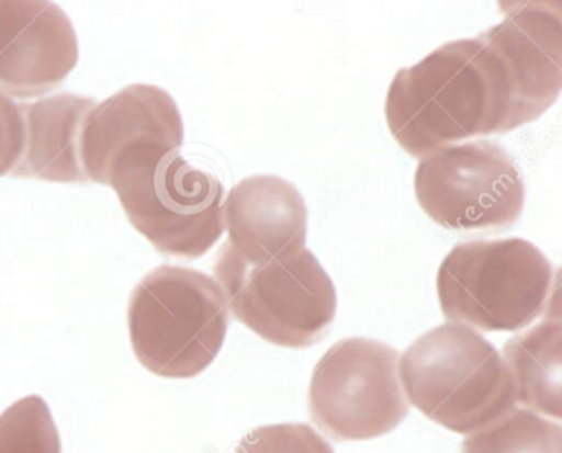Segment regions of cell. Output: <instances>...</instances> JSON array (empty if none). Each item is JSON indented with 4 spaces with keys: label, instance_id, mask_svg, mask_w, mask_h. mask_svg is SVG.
Wrapping results in <instances>:
<instances>
[{
    "label": "cell",
    "instance_id": "8992f818",
    "mask_svg": "<svg viewBox=\"0 0 562 453\" xmlns=\"http://www.w3.org/2000/svg\"><path fill=\"white\" fill-rule=\"evenodd\" d=\"M213 275L233 317L276 347H314L334 325L337 291L307 248L289 258L248 265L223 245Z\"/></svg>",
    "mask_w": 562,
    "mask_h": 453
},
{
    "label": "cell",
    "instance_id": "ac0fdd59",
    "mask_svg": "<svg viewBox=\"0 0 562 453\" xmlns=\"http://www.w3.org/2000/svg\"><path fill=\"white\" fill-rule=\"evenodd\" d=\"M25 146L21 104L0 94V177L14 172Z\"/></svg>",
    "mask_w": 562,
    "mask_h": 453
},
{
    "label": "cell",
    "instance_id": "3957f363",
    "mask_svg": "<svg viewBox=\"0 0 562 453\" xmlns=\"http://www.w3.org/2000/svg\"><path fill=\"white\" fill-rule=\"evenodd\" d=\"M397 371L407 403L452 432L470 435L516 407L502 353L463 325H439L417 338Z\"/></svg>",
    "mask_w": 562,
    "mask_h": 453
},
{
    "label": "cell",
    "instance_id": "8fae6325",
    "mask_svg": "<svg viewBox=\"0 0 562 453\" xmlns=\"http://www.w3.org/2000/svg\"><path fill=\"white\" fill-rule=\"evenodd\" d=\"M182 114L176 100L154 84H131L93 107L83 136L81 160L88 182L110 185L121 157L139 147L182 149Z\"/></svg>",
    "mask_w": 562,
    "mask_h": 453
},
{
    "label": "cell",
    "instance_id": "7c38bea8",
    "mask_svg": "<svg viewBox=\"0 0 562 453\" xmlns=\"http://www.w3.org/2000/svg\"><path fill=\"white\" fill-rule=\"evenodd\" d=\"M308 212L297 186L278 175H252L229 190L223 203L225 246L248 265L302 251Z\"/></svg>",
    "mask_w": 562,
    "mask_h": 453
},
{
    "label": "cell",
    "instance_id": "277c9868",
    "mask_svg": "<svg viewBox=\"0 0 562 453\" xmlns=\"http://www.w3.org/2000/svg\"><path fill=\"white\" fill-rule=\"evenodd\" d=\"M229 325L225 295L196 269L160 265L136 285L127 307L131 344L150 373L189 380L222 351Z\"/></svg>",
    "mask_w": 562,
    "mask_h": 453
},
{
    "label": "cell",
    "instance_id": "30bf717a",
    "mask_svg": "<svg viewBox=\"0 0 562 453\" xmlns=\"http://www.w3.org/2000/svg\"><path fill=\"white\" fill-rule=\"evenodd\" d=\"M80 58L77 32L60 5L0 0V94L45 97L61 87Z\"/></svg>",
    "mask_w": 562,
    "mask_h": 453
},
{
    "label": "cell",
    "instance_id": "5bb4252c",
    "mask_svg": "<svg viewBox=\"0 0 562 453\" xmlns=\"http://www.w3.org/2000/svg\"><path fill=\"white\" fill-rule=\"evenodd\" d=\"M516 404L559 422L562 417V327L548 318L506 341L502 353Z\"/></svg>",
    "mask_w": 562,
    "mask_h": 453
},
{
    "label": "cell",
    "instance_id": "6da1fadb",
    "mask_svg": "<svg viewBox=\"0 0 562 453\" xmlns=\"http://www.w3.org/2000/svg\"><path fill=\"white\" fill-rule=\"evenodd\" d=\"M391 136L411 157L509 133L512 90L499 58L479 38L449 42L401 68L384 104Z\"/></svg>",
    "mask_w": 562,
    "mask_h": 453
},
{
    "label": "cell",
    "instance_id": "9a60e30c",
    "mask_svg": "<svg viewBox=\"0 0 562 453\" xmlns=\"http://www.w3.org/2000/svg\"><path fill=\"white\" fill-rule=\"evenodd\" d=\"M462 453H562V429L554 420L515 407L467 435Z\"/></svg>",
    "mask_w": 562,
    "mask_h": 453
},
{
    "label": "cell",
    "instance_id": "4fadbf2b",
    "mask_svg": "<svg viewBox=\"0 0 562 453\" xmlns=\"http://www.w3.org/2000/svg\"><path fill=\"white\" fill-rule=\"evenodd\" d=\"M94 106V100L78 94L22 103L25 146L11 175L74 185L90 183L81 160V136Z\"/></svg>",
    "mask_w": 562,
    "mask_h": 453
},
{
    "label": "cell",
    "instance_id": "7a4b0ae2",
    "mask_svg": "<svg viewBox=\"0 0 562 453\" xmlns=\"http://www.w3.org/2000/svg\"><path fill=\"white\" fill-rule=\"evenodd\" d=\"M131 225L167 258L205 256L225 233V189L180 150L139 147L117 160L110 177Z\"/></svg>",
    "mask_w": 562,
    "mask_h": 453
},
{
    "label": "cell",
    "instance_id": "e0dca14e",
    "mask_svg": "<svg viewBox=\"0 0 562 453\" xmlns=\"http://www.w3.org/2000/svg\"><path fill=\"white\" fill-rule=\"evenodd\" d=\"M235 453H335L330 443L305 423L259 427L239 440Z\"/></svg>",
    "mask_w": 562,
    "mask_h": 453
},
{
    "label": "cell",
    "instance_id": "ba28073f",
    "mask_svg": "<svg viewBox=\"0 0 562 453\" xmlns=\"http://www.w3.org/2000/svg\"><path fill=\"white\" fill-rule=\"evenodd\" d=\"M397 366L400 351L383 341H337L312 374L308 416L337 442L386 435L409 414Z\"/></svg>",
    "mask_w": 562,
    "mask_h": 453
},
{
    "label": "cell",
    "instance_id": "2e32d148",
    "mask_svg": "<svg viewBox=\"0 0 562 453\" xmlns=\"http://www.w3.org/2000/svg\"><path fill=\"white\" fill-rule=\"evenodd\" d=\"M0 453H64L44 397H22L0 416Z\"/></svg>",
    "mask_w": 562,
    "mask_h": 453
},
{
    "label": "cell",
    "instance_id": "52a82bcc",
    "mask_svg": "<svg viewBox=\"0 0 562 453\" xmlns=\"http://www.w3.org/2000/svg\"><path fill=\"white\" fill-rule=\"evenodd\" d=\"M414 192L436 225L462 235L508 231L521 218L526 203L525 177L515 157L483 139L420 157Z\"/></svg>",
    "mask_w": 562,
    "mask_h": 453
},
{
    "label": "cell",
    "instance_id": "5b68a950",
    "mask_svg": "<svg viewBox=\"0 0 562 453\" xmlns=\"http://www.w3.org/2000/svg\"><path fill=\"white\" fill-rule=\"evenodd\" d=\"M552 287L551 262L521 238L462 242L440 262L436 279L449 324L490 333L531 325L548 307Z\"/></svg>",
    "mask_w": 562,
    "mask_h": 453
},
{
    "label": "cell",
    "instance_id": "9c48e42d",
    "mask_svg": "<svg viewBox=\"0 0 562 453\" xmlns=\"http://www.w3.org/2000/svg\"><path fill=\"white\" fill-rule=\"evenodd\" d=\"M505 21L480 34L505 68L512 90L509 131L538 121L562 88L561 2H503Z\"/></svg>",
    "mask_w": 562,
    "mask_h": 453
}]
</instances>
